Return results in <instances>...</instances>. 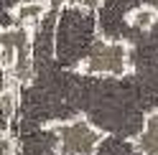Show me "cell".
<instances>
[{
  "label": "cell",
  "instance_id": "277c9868",
  "mask_svg": "<svg viewBox=\"0 0 158 155\" xmlns=\"http://www.w3.org/2000/svg\"><path fill=\"white\" fill-rule=\"evenodd\" d=\"M82 71L89 74H125L130 71V46L125 41H110L100 36L94 41V48L89 54Z\"/></svg>",
  "mask_w": 158,
  "mask_h": 155
},
{
  "label": "cell",
  "instance_id": "5b68a950",
  "mask_svg": "<svg viewBox=\"0 0 158 155\" xmlns=\"http://www.w3.org/2000/svg\"><path fill=\"white\" fill-rule=\"evenodd\" d=\"M135 142L145 155H158V109L148 114V120L143 125V132L135 137Z\"/></svg>",
  "mask_w": 158,
  "mask_h": 155
},
{
  "label": "cell",
  "instance_id": "7a4b0ae2",
  "mask_svg": "<svg viewBox=\"0 0 158 155\" xmlns=\"http://www.w3.org/2000/svg\"><path fill=\"white\" fill-rule=\"evenodd\" d=\"M3 155H61L51 137H48V127H13L3 130ZM94 155H145L138 142L123 135L107 132Z\"/></svg>",
  "mask_w": 158,
  "mask_h": 155
},
{
  "label": "cell",
  "instance_id": "3957f363",
  "mask_svg": "<svg viewBox=\"0 0 158 155\" xmlns=\"http://www.w3.org/2000/svg\"><path fill=\"white\" fill-rule=\"evenodd\" d=\"M138 8H156L158 0H102V5L97 8V21H100V36L110 38V41H123V36L130 28L127 15ZM151 36L158 41V21L148 28Z\"/></svg>",
  "mask_w": 158,
  "mask_h": 155
},
{
  "label": "cell",
  "instance_id": "52a82bcc",
  "mask_svg": "<svg viewBox=\"0 0 158 155\" xmlns=\"http://www.w3.org/2000/svg\"><path fill=\"white\" fill-rule=\"evenodd\" d=\"M26 3H48V0H3V10H15L18 5H26Z\"/></svg>",
  "mask_w": 158,
  "mask_h": 155
},
{
  "label": "cell",
  "instance_id": "8992f818",
  "mask_svg": "<svg viewBox=\"0 0 158 155\" xmlns=\"http://www.w3.org/2000/svg\"><path fill=\"white\" fill-rule=\"evenodd\" d=\"M54 8H61V5H84V8H100L102 5V0H48Z\"/></svg>",
  "mask_w": 158,
  "mask_h": 155
},
{
  "label": "cell",
  "instance_id": "6da1fadb",
  "mask_svg": "<svg viewBox=\"0 0 158 155\" xmlns=\"http://www.w3.org/2000/svg\"><path fill=\"white\" fill-rule=\"evenodd\" d=\"M100 38V21L94 8L61 5L56 18V61L64 69H82Z\"/></svg>",
  "mask_w": 158,
  "mask_h": 155
}]
</instances>
